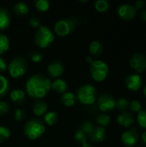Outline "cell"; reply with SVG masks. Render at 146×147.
<instances>
[{"label": "cell", "mask_w": 146, "mask_h": 147, "mask_svg": "<svg viewBox=\"0 0 146 147\" xmlns=\"http://www.w3.org/2000/svg\"><path fill=\"white\" fill-rule=\"evenodd\" d=\"M51 80L42 74L32 75L26 82L27 94L35 100L44 98L51 90Z\"/></svg>", "instance_id": "obj_1"}, {"label": "cell", "mask_w": 146, "mask_h": 147, "mask_svg": "<svg viewBox=\"0 0 146 147\" xmlns=\"http://www.w3.org/2000/svg\"><path fill=\"white\" fill-rule=\"evenodd\" d=\"M45 131V123L38 118L28 120L23 127V134L30 140H38L44 134Z\"/></svg>", "instance_id": "obj_2"}, {"label": "cell", "mask_w": 146, "mask_h": 147, "mask_svg": "<svg viewBox=\"0 0 146 147\" xmlns=\"http://www.w3.org/2000/svg\"><path fill=\"white\" fill-rule=\"evenodd\" d=\"M55 36L52 31L46 26L41 25L36 29L34 35V44L40 48H46L50 47L54 41Z\"/></svg>", "instance_id": "obj_3"}, {"label": "cell", "mask_w": 146, "mask_h": 147, "mask_svg": "<svg viewBox=\"0 0 146 147\" xmlns=\"http://www.w3.org/2000/svg\"><path fill=\"white\" fill-rule=\"evenodd\" d=\"M77 98L83 105H93L97 99V90L91 84H83L78 89Z\"/></svg>", "instance_id": "obj_4"}, {"label": "cell", "mask_w": 146, "mask_h": 147, "mask_svg": "<svg viewBox=\"0 0 146 147\" xmlns=\"http://www.w3.org/2000/svg\"><path fill=\"white\" fill-rule=\"evenodd\" d=\"M28 70V61L23 57H15L8 65V71L11 78H20L25 75Z\"/></svg>", "instance_id": "obj_5"}, {"label": "cell", "mask_w": 146, "mask_h": 147, "mask_svg": "<svg viewBox=\"0 0 146 147\" xmlns=\"http://www.w3.org/2000/svg\"><path fill=\"white\" fill-rule=\"evenodd\" d=\"M89 72L95 81L102 82L108 77V65L102 60H94L89 65Z\"/></svg>", "instance_id": "obj_6"}, {"label": "cell", "mask_w": 146, "mask_h": 147, "mask_svg": "<svg viewBox=\"0 0 146 147\" xmlns=\"http://www.w3.org/2000/svg\"><path fill=\"white\" fill-rule=\"evenodd\" d=\"M76 29V22L71 18H63L57 21L53 26L54 33L60 37H65L72 34Z\"/></svg>", "instance_id": "obj_7"}, {"label": "cell", "mask_w": 146, "mask_h": 147, "mask_svg": "<svg viewBox=\"0 0 146 147\" xmlns=\"http://www.w3.org/2000/svg\"><path fill=\"white\" fill-rule=\"evenodd\" d=\"M116 100L110 94H102L97 99V107L102 112H110L115 108Z\"/></svg>", "instance_id": "obj_8"}, {"label": "cell", "mask_w": 146, "mask_h": 147, "mask_svg": "<svg viewBox=\"0 0 146 147\" xmlns=\"http://www.w3.org/2000/svg\"><path fill=\"white\" fill-rule=\"evenodd\" d=\"M130 65L138 73L144 72L146 70V57L142 53H134L130 59Z\"/></svg>", "instance_id": "obj_9"}, {"label": "cell", "mask_w": 146, "mask_h": 147, "mask_svg": "<svg viewBox=\"0 0 146 147\" xmlns=\"http://www.w3.org/2000/svg\"><path fill=\"white\" fill-rule=\"evenodd\" d=\"M64 72H65V66L61 60L55 59L47 65V73L51 78L54 79L59 78L64 74Z\"/></svg>", "instance_id": "obj_10"}, {"label": "cell", "mask_w": 146, "mask_h": 147, "mask_svg": "<svg viewBox=\"0 0 146 147\" xmlns=\"http://www.w3.org/2000/svg\"><path fill=\"white\" fill-rule=\"evenodd\" d=\"M117 13L118 16L125 20V21H130L132 19H133L136 16V13H137V9H135L134 6L128 4V3H124L119 6L118 9H117Z\"/></svg>", "instance_id": "obj_11"}, {"label": "cell", "mask_w": 146, "mask_h": 147, "mask_svg": "<svg viewBox=\"0 0 146 147\" xmlns=\"http://www.w3.org/2000/svg\"><path fill=\"white\" fill-rule=\"evenodd\" d=\"M139 140V134L137 127H133L122 134L121 141L126 146H133Z\"/></svg>", "instance_id": "obj_12"}, {"label": "cell", "mask_w": 146, "mask_h": 147, "mask_svg": "<svg viewBox=\"0 0 146 147\" xmlns=\"http://www.w3.org/2000/svg\"><path fill=\"white\" fill-rule=\"evenodd\" d=\"M142 82H143V79L139 75L132 74L126 78L125 84L128 90H133V91H137L140 89L142 85Z\"/></svg>", "instance_id": "obj_13"}, {"label": "cell", "mask_w": 146, "mask_h": 147, "mask_svg": "<svg viewBox=\"0 0 146 147\" xmlns=\"http://www.w3.org/2000/svg\"><path fill=\"white\" fill-rule=\"evenodd\" d=\"M11 14L3 7H0V31H4L9 28L11 23Z\"/></svg>", "instance_id": "obj_14"}, {"label": "cell", "mask_w": 146, "mask_h": 147, "mask_svg": "<svg viewBox=\"0 0 146 147\" xmlns=\"http://www.w3.org/2000/svg\"><path fill=\"white\" fill-rule=\"evenodd\" d=\"M47 109H48V106H47L46 102L45 101H43L42 99L35 100L32 104L33 114L37 117L44 115L46 113Z\"/></svg>", "instance_id": "obj_15"}, {"label": "cell", "mask_w": 146, "mask_h": 147, "mask_svg": "<svg viewBox=\"0 0 146 147\" xmlns=\"http://www.w3.org/2000/svg\"><path fill=\"white\" fill-rule=\"evenodd\" d=\"M117 122L121 127H129L134 123V116L130 112H121L117 117Z\"/></svg>", "instance_id": "obj_16"}, {"label": "cell", "mask_w": 146, "mask_h": 147, "mask_svg": "<svg viewBox=\"0 0 146 147\" xmlns=\"http://www.w3.org/2000/svg\"><path fill=\"white\" fill-rule=\"evenodd\" d=\"M10 100L16 105H22L26 102V94L20 89H15L9 93Z\"/></svg>", "instance_id": "obj_17"}, {"label": "cell", "mask_w": 146, "mask_h": 147, "mask_svg": "<svg viewBox=\"0 0 146 147\" xmlns=\"http://www.w3.org/2000/svg\"><path fill=\"white\" fill-rule=\"evenodd\" d=\"M106 136V131L102 127H96L92 133L89 135V140L93 143H100L102 142Z\"/></svg>", "instance_id": "obj_18"}, {"label": "cell", "mask_w": 146, "mask_h": 147, "mask_svg": "<svg viewBox=\"0 0 146 147\" xmlns=\"http://www.w3.org/2000/svg\"><path fill=\"white\" fill-rule=\"evenodd\" d=\"M67 83L62 78H56L51 83V89L59 94H64L67 90Z\"/></svg>", "instance_id": "obj_19"}, {"label": "cell", "mask_w": 146, "mask_h": 147, "mask_svg": "<svg viewBox=\"0 0 146 147\" xmlns=\"http://www.w3.org/2000/svg\"><path fill=\"white\" fill-rule=\"evenodd\" d=\"M89 50L94 57H100L104 52V47L100 40H93L89 44Z\"/></svg>", "instance_id": "obj_20"}, {"label": "cell", "mask_w": 146, "mask_h": 147, "mask_svg": "<svg viewBox=\"0 0 146 147\" xmlns=\"http://www.w3.org/2000/svg\"><path fill=\"white\" fill-rule=\"evenodd\" d=\"M77 100V98L76 94H74L73 92H67V91L65 92L64 94H62V96L60 98L61 102L66 107L74 106Z\"/></svg>", "instance_id": "obj_21"}, {"label": "cell", "mask_w": 146, "mask_h": 147, "mask_svg": "<svg viewBox=\"0 0 146 147\" xmlns=\"http://www.w3.org/2000/svg\"><path fill=\"white\" fill-rule=\"evenodd\" d=\"M29 11L28 5L24 2H18L14 4L13 6V12L17 16H26Z\"/></svg>", "instance_id": "obj_22"}, {"label": "cell", "mask_w": 146, "mask_h": 147, "mask_svg": "<svg viewBox=\"0 0 146 147\" xmlns=\"http://www.w3.org/2000/svg\"><path fill=\"white\" fill-rule=\"evenodd\" d=\"M9 92V80L3 75H0V99L4 98Z\"/></svg>", "instance_id": "obj_23"}, {"label": "cell", "mask_w": 146, "mask_h": 147, "mask_svg": "<svg viewBox=\"0 0 146 147\" xmlns=\"http://www.w3.org/2000/svg\"><path fill=\"white\" fill-rule=\"evenodd\" d=\"M96 121L97 122V124L99 125V127H108L110 122H111V118L108 115L105 114V113H101L99 115H97L96 118Z\"/></svg>", "instance_id": "obj_24"}, {"label": "cell", "mask_w": 146, "mask_h": 147, "mask_svg": "<svg viewBox=\"0 0 146 147\" xmlns=\"http://www.w3.org/2000/svg\"><path fill=\"white\" fill-rule=\"evenodd\" d=\"M9 49V37L0 32V55L6 53Z\"/></svg>", "instance_id": "obj_25"}, {"label": "cell", "mask_w": 146, "mask_h": 147, "mask_svg": "<svg viewBox=\"0 0 146 147\" xmlns=\"http://www.w3.org/2000/svg\"><path fill=\"white\" fill-rule=\"evenodd\" d=\"M58 114L54 111H49L45 114L44 116V123H46L48 126H53L58 121Z\"/></svg>", "instance_id": "obj_26"}, {"label": "cell", "mask_w": 146, "mask_h": 147, "mask_svg": "<svg viewBox=\"0 0 146 147\" xmlns=\"http://www.w3.org/2000/svg\"><path fill=\"white\" fill-rule=\"evenodd\" d=\"M34 4L40 12H46L50 9V2L47 0H36Z\"/></svg>", "instance_id": "obj_27"}, {"label": "cell", "mask_w": 146, "mask_h": 147, "mask_svg": "<svg viewBox=\"0 0 146 147\" xmlns=\"http://www.w3.org/2000/svg\"><path fill=\"white\" fill-rule=\"evenodd\" d=\"M74 140H75L77 143L81 144V145H82L81 146H87V145H88V144H87V135H86L81 129H77V130L76 131V133H75V134H74Z\"/></svg>", "instance_id": "obj_28"}, {"label": "cell", "mask_w": 146, "mask_h": 147, "mask_svg": "<svg viewBox=\"0 0 146 147\" xmlns=\"http://www.w3.org/2000/svg\"><path fill=\"white\" fill-rule=\"evenodd\" d=\"M110 7L109 3L107 0H96L95 2V9L98 12H106Z\"/></svg>", "instance_id": "obj_29"}, {"label": "cell", "mask_w": 146, "mask_h": 147, "mask_svg": "<svg viewBox=\"0 0 146 147\" xmlns=\"http://www.w3.org/2000/svg\"><path fill=\"white\" fill-rule=\"evenodd\" d=\"M95 127H96L94 126V124H93L92 121H84L81 124L79 129H81L87 136H89V135L92 133V131L94 130Z\"/></svg>", "instance_id": "obj_30"}, {"label": "cell", "mask_w": 146, "mask_h": 147, "mask_svg": "<svg viewBox=\"0 0 146 147\" xmlns=\"http://www.w3.org/2000/svg\"><path fill=\"white\" fill-rule=\"evenodd\" d=\"M129 106H130V102L125 98H120L119 100L116 101L115 103V108L122 112L127 110L129 109Z\"/></svg>", "instance_id": "obj_31"}, {"label": "cell", "mask_w": 146, "mask_h": 147, "mask_svg": "<svg viewBox=\"0 0 146 147\" xmlns=\"http://www.w3.org/2000/svg\"><path fill=\"white\" fill-rule=\"evenodd\" d=\"M11 135L10 129L5 126H0V143L5 142Z\"/></svg>", "instance_id": "obj_32"}, {"label": "cell", "mask_w": 146, "mask_h": 147, "mask_svg": "<svg viewBox=\"0 0 146 147\" xmlns=\"http://www.w3.org/2000/svg\"><path fill=\"white\" fill-rule=\"evenodd\" d=\"M29 59L34 63H40L43 59V54L39 51H32L28 53Z\"/></svg>", "instance_id": "obj_33"}, {"label": "cell", "mask_w": 146, "mask_h": 147, "mask_svg": "<svg viewBox=\"0 0 146 147\" xmlns=\"http://www.w3.org/2000/svg\"><path fill=\"white\" fill-rule=\"evenodd\" d=\"M137 120L139 126L146 129V110H141L140 112L138 113Z\"/></svg>", "instance_id": "obj_34"}, {"label": "cell", "mask_w": 146, "mask_h": 147, "mask_svg": "<svg viewBox=\"0 0 146 147\" xmlns=\"http://www.w3.org/2000/svg\"><path fill=\"white\" fill-rule=\"evenodd\" d=\"M129 109L133 113H139L142 110V107H141V104L139 101L137 100H134L132 102H130V106H129Z\"/></svg>", "instance_id": "obj_35"}, {"label": "cell", "mask_w": 146, "mask_h": 147, "mask_svg": "<svg viewBox=\"0 0 146 147\" xmlns=\"http://www.w3.org/2000/svg\"><path fill=\"white\" fill-rule=\"evenodd\" d=\"M15 120L17 121H22L26 117V112L23 109H17L14 113Z\"/></svg>", "instance_id": "obj_36"}, {"label": "cell", "mask_w": 146, "mask_h": 147, "mask_svg": "<svg viewBox=\"0 0 146 147\" xmlns=\"http://www.w3.org/2000/svg\"><path fill=\"white\" fill-rule=\"evenodd\" d=\"M29 25H30V27L37 29V28H39L41 26V21H40V19L38 16H33L29 19Z\"/></svg>", "instance_id": "obj_37"}, {"label": "cell", "mask_w": 146, "mask_h": 147, "mask_svg": "<svg viewBox=\"0 0 146 147\" xmlns=\"http://www.w3.org/2000/svg\"><path fill=\"white\" fill-rule=\"evenodd\" d=\"M9 111V105L5 101H0V115H4Z\"/></svg>", "instance_id": "obj_38"}, {"label": "cell", "mask_w": 146, "mask_h": 147, "mask_svg": "<svg viewBox=\"0 0 146 147\" xmlns=\"http://www.w3.org/2000/svg\"><path fill=\"white\" fill-rule=\"evenodd\" d=\"M8 68V65L7 62L5 61L4 59H3L0 56V75H2L3 72H4L6 71V69Z\"/></svg>", "instance_id": "obj_39"}, {"label": "cell", "mask_w": 146, "mask_h": 147, "mask_svg": "<svg viewBox=\"0 0 146 147\" xmlns=\"http://www.w3.org/2000/svg\"><path fill=\"white\" fill-rule=\"evenodd\" d=\"M145 3L143 0H138V1L135 2V6L134 7H135L136 9H140L145 6Z\"/></svg>", "instance_id": "obj_40"}, {"label": "cell", "mask_w": 146, "mask_h": 147, "mask_svg": "<svg viewBox=\"0 0 146 147\" xmlns=\"http://www.w3.org/2000/svg\"><path fill=\"white\" fill-rule=\"evenodd\" d=\"M140 18H141L143 21L146 22V9L145 10H144V11H142V12L140 13Z\"/></svg>", "instance_id": "obj_41"}, {"label": "cell", "mask_w": 146, "mask_h": 147, "mask_svg": "<svg viewBox=\"0 0 146 147\" xmlns=\"http://www.w3.org/2000/svg\"><path fill=\"white\" fill-rule=\"evenodd\" d=\"M142 141H143L144 145L146 146V131L145 133H143V134H142Z\"/></svg>", "instance_id": "obj_42"}, {"label": "cell", "mask_w": 146, "mask_h": 147, "mask_svg": "<svg viewBox=\"0 0 146 147\" xmlns=\"http://www.w3.org/2000/svg\"><path fill=\"white\" fill-rule=\"evenodd\" d=\"M86 60H87V62H88V63H89V64H91V63L94 61V60H93V59H92L91 57H87Z\"/></svg>", "instance_id": "obj_43"}, {"label": "cell", "mask_w": 146, "mask_h": 147, "mask_svg": "<svg viewBox=\"0 0 146 147\" xmlns=\"http://www.w3.org/2000/svg\"><path fill=\"white\" fill-rule=\"evenodd\" d=\"M143 92H144V95L146 96V86L144 88V90H143Z\"/></svg>", "instance_id": "obj_44"}, {"label": "cell", "mask_w": 146, "mask_h": 147, "mask_svg": "<svg viewBox=\"0 0 146 147\" xmlns=\"http://www.w3.org/2000/svg\"><path fill=\"white\" fill-rule=\"evenodd\" d=\"M80 147H94V146H89V145H87V146H80Z\"/></svg>", "instance_id": "obj_45"}]
</instances>
